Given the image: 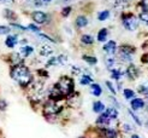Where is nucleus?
<instances>
[{"label":"nucleus","instance_id":"nucleus-15","mask_svg":"<svg viewBox=\"0 0 148 138\" xmlns=\"http://www.w3.org/2000/svg\"><path fill=\"white\" fill-rule=\"evenodd\" d=\"M107 34H108V32H107V29H106V28L101 29V31L99 32V34H98V40L101 41V42H102V41H106Z\"/></svg>","mask_w":148,"mask_h":138},{"label":"nucleus","instance_id":"nucleus-10","mask_svg":"<svg viewBox=\"0 0 148 138\" xmlns=\"http://www.w3.org/2000/svg\"><path fill=\"white\" fill-rule=\"evenodd\" d=\"M53 53V49H52L51 46L48 45H43L40 47V55L41 56H49Z\"/></svg>","mask_w":148,"mask_h":138},{"label":"nucleus","instance_id":"nucleus-7","mask_svg":"<svg viewBox=\"0 0 148 138\" xmlns=\"http://www.w3.org/2000/svg\"><path fill=\"white\" fill-rule=\"evenodd\" d=\"M116 47H117V45H116V42H114V41H108L106 45L103 46V50H105L107 53L113 55V53L116 52Z\"/></svg>","mask_w":148,"mask_h":138},{"label":"nucleus","instance_id":"nucleus-35","mask_svg":"<svg viewBox=\"0 0 148 138\" xmlns=\"http://www.w3.org/2000/svg\"><path fill=\"white\" fill-rule=\"evenodd\" d=\"M131 138H140V137H138V136H137V135H134V136H132V137H131Z\"/></svg>","mask_w":148,"mask_h":138},{"label":"nucleus","instance_id":"nucleus-3","mask_svg":"<svg viewBox=\"0 0 148 138\" xmlns=\"http://www.w3.org/2000/svg\"><path fill=\"white\" fill-rule=\"evenodd\" d=\"M123 26L125 29L128 31H135V29L138 27V22L137 18L134 16V15H124L123 16Z\"/></svg>","mask_w":148,"mask_h":138},{"label":"nucleus","instance_id":"nucleus-21","mask_svg":"<svg viewBox=\"0 0 148 138\" xmlns=\"http://www.w3.org/2000/svg\"><path fill=\"white\" fill-rule=\"evenodd\" d=\"M108 17H110V12H108V11H101V12L98 15L99 21H105V19H107Z\"/></svg>","mask_w":148,"mask_h":138},{"label":"nucleus","instance_id":"nucleus-27","mask_svg":"<svg viewBox=\"0 0 148 138\" xmlns=\"http://www.w3.org/2000/svg\"><path fill=\"white\" fill-rule=\"evenodd\" d=\"M4 15H5V17H7V18H14V17H16V16H14V12L11 11V10H5Z\"/></svg>","mask_w":148,"mask_h":138},{"label":"nucleus","instance_id":"nucleus-20","mask_svg":"<svg viewBox=\"0 0 148 138\" xmlns=\"http://www.w3.org/2000/svg\"><path fill=\"white\" fill-rule=\"evenodd\" d=\"M92 93L94 96H100L101 94V87L98 84H93L92 85Z\"/></svg>","mask_w":148,"mask_h":138},{"label":"nucleus","instance_id":"nucleus-32","mask_svg":"<svg viewBox=\"0 0 148 138\" xmlns=\"http://www.w3.org/2000/svg\"><path fill=\"white\" fill-rule=\"evenodd\" d=\"M106 85H107V87H108V89L111 90V92H112V93H116V90L113 89V86H112V84H111L110 81H107V83H106Z\"/></svg>","mask_w":148,"mask_h":138},{"label":"nucleus","instance_id":"nucleus-37","mask_svg":"<svg viewBox=\"0 0 148 138\" xmlns=\"http://www.w3.org/2000/svg\"><path fill=\"white\" fill-rule=\"evenodd\" d=\"M5 1H11V0H5Z\"/></svg>","mask_w":148,"mask_h":138},{"label":"nucleus","instance_id":"nucleus-25","mask_svg":"<svg viewBox=\"0 0 148 138\" xmlns=\"http://www.w3.org/2000/svg\"><path fill=\"white\" fill-rule=\"evenodd\" d=\"M134 91L132 90H129V89H127V90H124V97L125 98H132L134 97Z\"/></svg>","mask_w":148,"mask_h":138},{"label":"nucleus","instance_id":"nucleus-29","mask_svg":"<svg viewBox=\"0 0 148 138\" xmlns=\"http://www.w3.org/2000/svg\"><path fill=\"white\" fill-rule=\"evenodd\" d=\"M71 12V7L70 6H68V7H65V9H63V11H62V15L64 17H66V16H69V13Z\"/></svg>","mask_w":148,"mask_h":138},{"label":"nucleus","instance_id":"nucleus-28","mask_svg":"<svg viewBox=\"0 0 148 138\" xmlns=\"http://www.w3.org/2000/svg\"><path fill=\"white\" fill-rule=\"evenodd\" d=\"M121 76H122V73H121L119 70H112V78H113V79L118 80Z\"/></svg>","mask_w":148,"mask_h":138},{"label":"nucleus","instance_id":"nucleus-22","mask_svg":"<svg viewBox=\"0 0 148 138\" xmlns=\"http://www.w3.org/2000/svg\"><path fill=\"white\" fill-rule=\"evenodd\" d=\"M92 83V78L88 76V75H83L81 78V85H88Z\"/></svg>","mask_w":148,"mask_h":138},{"label":"nucleus","instance_id":"nucleus-19","mask_svg":"<svg viewBox=\"0 0 148 138\" xmlns=\"http://www.w3.org/2000/svg\"><path fill=\"white\" fill-rule=\"evenodd\" d=\"M103 135H105L106 138H116L117 137V132H116V131L114 130H110V128L103 130Z\"/></svg>","mask_w":148,"mask_h":138},{"label":"nucleus","instance_id":"nucleus-36","mask_svg":"<svg viewBox=\"0 0 148 138\" xmlns=\"http://www.w3.org/2000/svg\"><path fill=\"white\" fill-rule=\"evenodd\" d=\"M43 1H46V3H49V1H51V0H43Z\"/></svg>","mask_w":148,"mask_h":138},{"label":"nucleus","instance_id":"nucleus-1","mask_svg":"<svg viewBox=\"0 0 148 138\" xmlns=\"http://www.w3.org/2000/svg\"><path fill=\"white\" fill-rule=\"evenodd\" d=\"M12 78L16 80V81L22 85V86H27L32 83V74L30 71H29V69L27 67H24V65L22 64H18L16 65L13 69H12V73H11Z\"/></svg>","mask_w":148,"mask_h":138},{"label":"nucleus","instance_id":"nucleus-12","mask_svg":"<svg viewBox=\"0 0 148 138\" xmlns=\"http://www.w3.org/2000/svg\"><path fill=\"white\" fill-rule=\"evenodd\" d=\"M135 52V49L132 46H122L121 47V55H127V56H130L131 53Z\"/></svg>","mask_w":148,"mask_h":138},{"label":"nucleus","instance_id":"nucleus-2","mask_svg":"<svg viewBox=\"0 0 148 138\" xmlns=\"http://www.w3.org/2000/svg\"><path fill=\"white\" fill-rule=\"evenodd\" d=\"M56 89L60 92L62 96H69L73 91V81L68 76H63L59 79V81L57 83Z\"/></svg>","mask_w":148,"mask_h":138},{"label":"nucleus","instance_id":"nucleus-9","mask_svg":"<svg viewBox=\"0 0 148 138\" xmlns=\"http://www.w3.org/2000/svg\"><path fill=\"white\" fill-rule=\"evenodd\" d=\"M127 74L129 75L130 79H135L138 75V69L135 67V65H130V67L128 68V70H127Z\"/></svg>","mask_w":148,"mask_h":138},{"label":"nucleus","instance_id":"nucleus-13","mask_svg":"<svg viewBox=\"0 0 148 138\" xmlns=\"http://www.w3.org/2000/svg\"><path fill=\"white\" fill-rule=\"evenodd\" d=\"M88 24V19L84 17V16H78L77 18H76V26L78 27V28H83V27H86Z\"/></svg>","mask_w":148,"mask_h":138},{"label":"nucleus","instance_id":"nucleus-6","mask_svg":"<svg viewBox=\"0 0 148 138\" xmlns=\"http://www.w3.org/2000/svg\"><path fill=\"white\" fill-rule=\"evenodd\" d=\"M143 107H145V102H143L141 98H135V99H132V102H131V108L134 109V110L142 109Z\"/></svg>","mask_w":148,"mask_h":138},{"label":"nucleus","instance_id":"nucleus-34","mask_svg":"<svg viewBox=\"0 0 148 138\" xmlns=\"http://www.w3.org/2000/svg\"><path fill=\"white\" fill-rule=\"evenodd\" d=\"M142 62H143V63H148V53H146V55L142 57Z\"/></svg>","mask_w":148,"mask_h":138},{"label":"nucleus","instance_id":"nucleus-26","mask_svg":"<svg viewBox=\"0 0 148 138\" xmlns=\"http://www.w3.org/2000/svg\"><path fill=\"white\" fill-rule=\"evenodd\" d=\"M9 33H10V27L0 26V35H3V34H9Z\"/></svg>","mask_w":148,"mask_h":138},{"label":"nucleus","instance_id":"nucleus-4","mask_svg":"<svg viewBox=\"0 0 148 138\" xmlns=\"http://www.w3.org/2000/svg\"><path fill=\"white\" fill-rule=\"evenodd\" d=\"M60 110H62V107L59 105L56 101H49L45 104V107H43V112H45V114H47V115L58 114Z\"/></svg>","mask_w":148,"mask_h":138},{"label":"nucleus","instance_id":"nucleus-8","mask_svg":"<svg viewBox=\"0 0 148 138\" xmlns=\"http://www.w3.org/2000/svg\"><path fill=\"white\" fill-rule=\"evenodd\" d=\"M110 118L108 116L103 113V114H101L100 116H99V119H98V121H97V123L98 125H100V126H107L108 123H110Z\"/></svg>","mask_w":148,"mask_h":138},{"label":"nucleus","instance_id":"nucleus-31","mask_svg":"<svg viewBox=\"0 0 148 138\" xmlns=\"http://www.w3.org/2000/svg\"><path fill=\"white\" fill-rule=\"evenodd\" d=\"M106 64H107V67H108V68H112V65L114 64V60H112V58H108Z\"/></svg>","mask_w":148,"mask_h":138},{"label":"nucleus","instance_id":"nucleus-18","mask_svg":"<svg viewBox=\"0 0 148 138\" xmlns=\"http://www.w3.org/2000/svg\"><path fill=\"white\" fill-rule=\"evenodd\" d=\"M103 109H105V105H103L101 102H95L94 105H93V110L95 113H101Z\"/></svg>","mask_w":148,"mask_h":138},{"label":"nucleus","instance_id":"nucleus-30","mask_svg":"<svg viewBox=\"0 0 148 138\" xmlns=\"http://www.w3.org/2000/svg\"><path fill=\"white\" fill-rule=\"evenodd\" d=\"M129 113L131 114V116H132V119H134V120H135V121L137 122V125H141V121H140V119L137 118V116H136V115H135L134 113H132V112H129Z\"/></svg>","mask_w":148,"mask_h":138},{"label":"nucleus","instance_id":"nucleus-33","mask_svg":"<svg viewBox=\"0 0 148 138\" xmlns=\"http://www.w3.org/2000/svg\"><path fill=\"white\" fill-rule=\"evenodd\" d=\"M28 28H29V29H32V31H34V32H39V28L36 27V26H34V24H30Z\"/></svg>","mask_w":148,"mask_h":138},{"label":"nucleus","instance_id":"nucleus-24","mask_svg":"<svg viewBox=\"0 0 148 138\" xmlns=\"http://www.w3.org/2000/svg\"><path fill=\"white\" fill-rule=\"evenodd\" d=\"M83 60H84L86 62H88L89 64H95V63L98 62L95 57H89V56H83Z\"/></svg>","mask_w":148,"mask_h":138},{"label":"nucleus","instance_id":"nucleus-5","mask_svg":"<svg viewBox=\"0 0 148 138\" xmlns=\"http://www.w3.org/2000/svg\"><path fill=\"white\" fill-rule=\"evenodd\" d=\"M33 19L36 22V23L42 24V23H45L46 22L47 16H46V13L42 12V11H34L33 12Z\"/></svg>","mask_w":148,"mask_h":138},{"label":"nucleus","instance_id":"nucleus-23","mask_svg":"<svg viewBox=\"0 0 148 138\" xmlns=\"http://www.w3.org/2000/svg\"><path fill=\"white\" fill-rule=\"evenodd\" d=\"M140 19L142 22H145L146 24H148V11H143L140 13Z\"/></svg>","mask_w":148,"mask_h":138},{"label":"nucleus","instance_id":"nucleus-16","mask_svg":"<svg viewBox=\"0 0 148 138\" xmlns=\"http://www.w3.org/2000/svg\"><path fill=\"white\" fill-rule=\"evenodd\" d=\"M81 41H82L83 44H86V45H92V44L94 42V39H93V36L90 35H82V38H81Z\"/></svg>","mask_w":148,"mask_h":138},{"label":"nucleus","instance_id":"nucleus-11","mask_svg":"<svg viewBox=\"0 0 148 138\" xmlns=\"http://www.w3.org/2000/svg\"><path fill=\"white\" fill-rule=\"evenodd\" d=\"M5 44H6V46H7V47H14V45L17 44V36H13V35L7 36V39H6Z\"/></svg>","mask_w":148,"mask_h":138},{"label":"nucleus","instance_id":"nucleus-14","mask_svg":"<svg viewBox=\"0 0 148 138\" xmlns=\"http://www.w3.org/2000/svg\"><path fill=\"white\" fill-rule=\"evenodd\" d=\"M32 52H33V47H30V46H24V47H22L19 50V55L22 57H27V56L30 55Z\"/></svg>","mask_w":148,"mask_h":138},{"label":"nucleus","instance_id":"nucleus-17","mask_svg":"<svg viewBox=\"0 0 148 138\" xmlns=\"http://www.w3.org/2000/svg\"><path fill=\"white\" fill-rule=\"evenodd\" d=\"M105 114L108 116L110 119H116L117 116H118V112L116 110V109H113V108H108Z\"/></svg>","mask_w":148,"mask_h":138}]
</instances>
